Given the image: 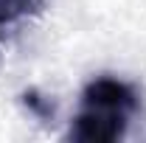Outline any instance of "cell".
I'll use <instances>...</instances> for the list:
<instances>
[{"mask_svg": "<svg viewBox=\"0 0 146 143\" xmlns=\"http://www.w3.org/2000/svg\"><path fill=\"white\" fill-rule=\"evenodd\" d=\"M127 118H129V112H121V109L84 104V109L73 118L70 138L82 143H112L118 138H124Z\"/></svg>", "mask_w": 146, "mask_h": 143, "instance_id": "6da1fadb", "label": "cell"}, {"mask_svg": "<svg viewBox=\"0 0 146 143\" xmlns=\"http://www.w3.org/2000/svg\"><path fill=\"white\" fill-rule=\"evenodd\" d=\"M82 104H93V107H107V109H121V112H132L138 107V95L127 81L112 79V76H98L82 93Z\"/></svg>", "mask_w": 146, "mask_h": 143, "instance_id": "7a4b0ae2", "label": "cell"}, {"mask_svg": "<svg viewBox=\"0 0 146 143\" xmlns=\"http://www.w3.org/2000/svg\"><path fill=\"white\" fill-rule=\"evenodd\" d=\"M36 6H39V0H0V14L11 23V20H17V17H25Z\"/></svg>", "mask_w": 146, "mask_h": 143, "instance_id": "3957f363", "label": "cell"}, {"mask_svg": "<svg viewBox=\"0 0 146 143\" xmlns=\"http://www.w3.org/2000/svg\"><path fill=\"white\" fill-rule=\"evenodd\" d=\"M6 23H9V20L3 17V14H0V28H3V25H6Z\"/></svg>", "mask_w": 146, "mask_h": 143, "instance_id": "277c9868", "label": "cell"}]
</instances>
